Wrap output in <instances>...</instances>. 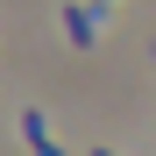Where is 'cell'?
I'll use <instances>...</instances> for the list:
<instances>
[{"mask_svg":"<svg viewBox=\"0 0 156 156\" xmlns=\"http://www.w3.org/2000/svg\"><path fill=\"white\" fill-rule=\"evenodd\" d=\"M92 21H99L92 7H64V29H71V43H78V50H92V43H99V36H92Z\"/></svg>","mask_w":156,"mask_h":156,"instance_id":"obj_1","label":"cell"},{"mask_svg":"<svg viewBox=\"0 0 156 156\" xmlns=\"http://www.w3.org/2000/svg\"><path fill=\"white\" fill-rule=\"evenodd\" d=\"M21 135H29V149H36V156H64L57 142H50V121H43V114H21Z\"/></svg>","mask_w":156,"mask_h":156,"instance_id":"obj_2","label":"cell"},{"mask_svg":"<svg viewBox=\"0 0 156 156\" xmlns=\"http://www.w3.org/2000/svg\"><path fill=\"white\" fill-rule=\"evenodd\" d=\"M99 156H114V149H99Z\"/></svg>","mask_w":156,"mask_h":156,"instance_id":"obj_3","label":"cell"}]
</instances>
